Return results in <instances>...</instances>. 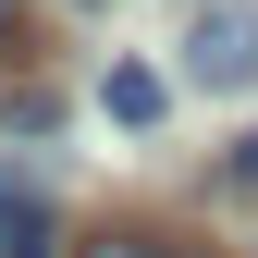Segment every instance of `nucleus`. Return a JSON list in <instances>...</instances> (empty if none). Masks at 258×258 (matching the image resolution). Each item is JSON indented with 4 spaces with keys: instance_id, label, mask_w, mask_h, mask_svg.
I'll list each match as a JSON object with an SVG mask.
<instances>
[{
    "instance_id": "3",
    "label": "nucleus",
    "mask_w": 258,
    "mask_h": 258,
    "mask_svg": "<svg viewBox=\"0 0 258 258\" xmlns=\"http://www.w3.org/2000/svg\"><path fill=\"white\" fill-rule=\"evenodd\" d=\"M74 258H197V246H184V234H160V221H99Z\"/></svg>"
},
{
    "instance_id": "2",
    "label": "nucleus",
    "mask_w": 258,
    "mask_h": 258,
    "mask_svg": "<svg viewBox=\"0 0 258 258\" xmlns=\"http://www.w3.org/2000/svg\"><path fill=\"white\" fill-rule=\"evenodd\" d=\"M99 99H111V123H136V136H148V123L172 111V86H160L148 61H111V86H99Z\"/></svg>"
},
{
    "instance_id": "1",
    "label": "nucleus",
    "mask_w": 258,
    "mask_h": 258,
    "mask_svg": "<svg viewBox=\"0 0 258 258\" xmlns=\"http://www.w3.org/2000/svg\"><path fill=\"white\" fill-rule=\"evenodd\" d=\"M184 86H197V99H246L258 86V13L246 0H209V13L184 25Z\"/></svg>"
},
{
    "instance_id": "5",
    "label": "nucleus",
    "mask_w": 258,
    "mask_h": 258,
    "mask_svg": "<svg viewBox=\"0 0 258 258\" xmlns=\"http://www.w3.org/2000/svg\"><path fill=\"white\" fill-rule=\"evenodd\" d=\"M221 184H234V197H258V136H246L234 160H221Z\"/></svg>"
},
{
    "instance_id": "4",
    "label": "nucleus",
    "mask_w": 258,
    "mask_h": 258,
    "mask_svg": "<svg viewBox=\"0 0 258 258\" xmlns=\"http://www.w3.org/2000/svg\"><path fill=\"white\" fill-rule=\"evenodd\" d=\"M0 258H49V209L25 197L13 172H0Z\"/></svg>"
},
{
    "instance_id": "6",
    "label": "nucleus",
    "mask_w": 258,
    "mask_h": 258,
    "mask_svg": "<svg viewBox=\"0 0 258 258\" xmlns=\"http://www.w3.org/2000/svg\"><path fill=\"white\" fill-rule=\"evenodd\" d=\"M0 13H13V0H0Z\"/></svg>"
}]
</instances>
